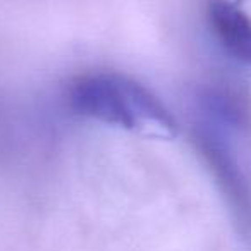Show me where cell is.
Listing matches in <instances>:
<instances>
[{"instance_id": "6da1fadb", "label": "cell", "mask_w": 251, "mask_h": 251, "mask_svg": "<svg viewBox=\"0 0 251 251\" xmlns=\"http://www.w3.org/2000/svg\"><path fill=\"white\" fill-rule=\"evenodd\" d=\"M64 98L74 114L105 126L127 131H176V121L164 101L127 74L81 73L69 79Z\"/></svg>"}, {"instance_id": "3957f363", "label": "cell", "mask_w": 251, "mask_h": 251, "mask_svg": "<svg viewBox=\"0 0 251 251\" xmlns=\"http://www.w3.org/2000/svg\"><path fill=\"white\" fill-rule=\"evenodd\" d=\"M205 16L213 38L224 52L251 64V18L230 0H208Z\"/></svg>"}, {"instance_id": "7a4b0ae2", "label": "cell", "mask_w": 251, "mask_h": 251, "mask_svg": "<svg viewBox=\"0 0 251 251\" xmlns=\"http://www.w3.org/2000/svg\"><path fill=\"white\" fill-rule=\"evenodd\" d=\"M193 141L226 196L241 234L251 243V186L248 177L237 165L229 147L210 124L201 122L196 126Z\"/></svg>"}]
</instances>
